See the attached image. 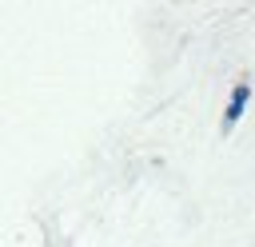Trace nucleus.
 I'll use <instances>...</instances> for the list:
<instances>
[{"mask_svg":"<svg viewBox=\"0 0 255 247\" xmlns=\"http://www.w3.org/2000/svg\"><path fill=\"white\" fill-rule=\"evenodd\" d=\"M251 80H235V88H231V96H227V108H223V120H219V131L227 135L239 120H243V112H247V104H251Z\"/></svg>","mask_w":255,"mask_h":247,"instance_id":"1","label":"nucleus"}]
</instances>
